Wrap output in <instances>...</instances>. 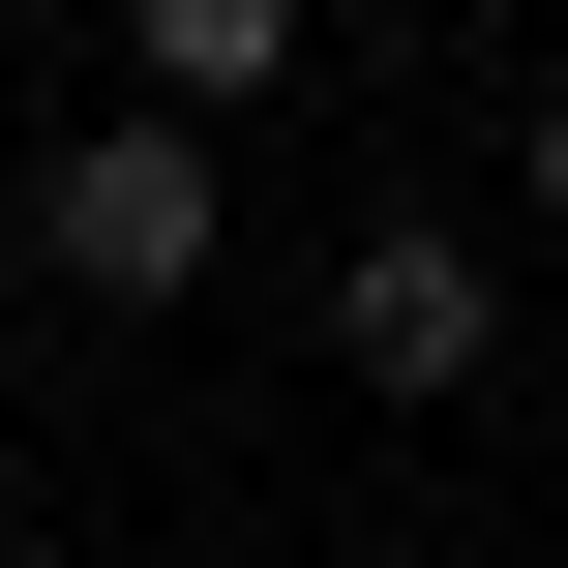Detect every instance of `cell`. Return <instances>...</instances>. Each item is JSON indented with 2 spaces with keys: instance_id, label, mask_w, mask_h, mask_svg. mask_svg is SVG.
Wrapping results in <instances>:
<instances>
[{
  "instance_id": "obj_4",
  "label": "cell",
  "mask_w": 568,
  "mask_h": 568,
  "mask_svg": "<svg viewBox=\"0 0 568 568\" xmlns=\"http://www.w3.org/2000/svg\"><path fill=\"white\" fill-rule=\"evenodd\" d=\"M509 210H539V240H568V90H539V120H509Z\"/></svg>"
},
{
  "instance_id": "obj_5",
  "label": "cell",
  "mask_w": 568,
  "mask_h": 568,
  "mask_svg": "<svg viewBox=\"0 0 568 568\" xmlns=\"http://www.w3.org/2000/svg\"><path fill=\"white\" fill-rule=\"evenodd\" d=\"M0 568H30V449H0Z\"/></svg>"
},
{
  "instance_id": "obj_1",
  "label": "cell",
  "mask_w": 568,
  "mask_h": 568,
  "mask_svg": "<svg viewBox=\"0 0 568 568\" xmlns=\"http://www.w3.org/2000/svg\"><path fill=\"white\" fill-rule=\"evenodd\" d=\"M210 150H240V120L120 90V120L30 180V270H60V300H120V329H150V300H210V270H240V180H210Z\"/></svg>"
},
{
  "instance_id": "obj_2",
  "label": "cell",
  "mask_w": 568,
  "mask_h": 568,
  "mask_svg": "<svg viewBox=\"0 0 568 568\" xmlns=\"http://www.w3.org/2000/svg\"><path fill=\"white\" fill-rule=\"evenodd\" d=\"M329 359H359L389 419H449V389L509 359V270H479L449 210H359V240H329Z\"/></svg>"
},
{
  "instance_id": "obj_3",
  "label": "cell",
  "mask_w": 568,
  "mask_h": 568,
  "mask_svg": "<svg viewBox=\"0 0 568 568\" xmlns=\"http://www.w3.org/2000/svg\"><path fill=\"white\" fill-rule=\"evenodd\" d=\"M300 60H329L300 0H120V90H180V120H270Z\"/></svg>"
}]
</instances>
